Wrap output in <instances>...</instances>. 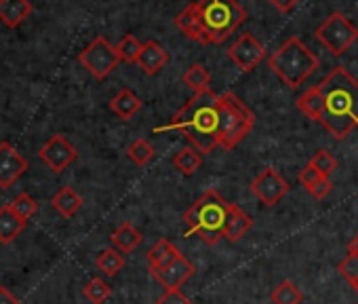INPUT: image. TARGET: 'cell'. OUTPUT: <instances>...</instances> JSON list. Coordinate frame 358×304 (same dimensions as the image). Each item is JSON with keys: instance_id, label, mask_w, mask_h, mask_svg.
<instances>
[{"instance_id": "6da1fadb", "label": "cell", "mask_w": 358, "mask_h": 304, "mask_svg": "<svg viewBox=\"0 0 358 304\" xmlns=\"http://www.w3.org/2000/svg\"><path fill=\"white\" fill-rule=\"evenodd\" d=\"M316 87L318 118L335 139L348 137L358 127V81L341 66L333 68Z\"/></svg>"}, {"instance_id": "7a4b0ae2", "label": "cell", "mask_w": 358, "mask_h": 304, "mask_svg": "<svg viewBox=\"0 0 358 304\" xmlns=\"http://www.w3.org/2000/svg\"><path fill=\"white\" fill-rule=\"evenodd\" d=\"M217 97L220 95L213 89L194 93L173 114V118L166 125L156 127L154 133L179 131L186 139H190V144L199 152L209 155V152H213V148H217Z\"/></svg>"}, {"instance_id": "3957f363", "label": "cell", "mask_w": 358, "mask_h": 304, "mask_svg": "<svg viewBox=\"0 0 358 304\" xmlns=\"http://www.w3.org/2000/svg\"><path fill=\"white\" fill-rule=\"evenodd\" d=\"M232 203H228L217 191H207L199 201L184 214L186 237H199L207 245H215L224 237V228L230 216Z\"/></svg>"}, {"instance_id": "277c9868", "label": "cell", "mask_w": 358, "mask_h": 304, "mask_svg": "<svg viewBox=\"0 0 358 304\" xmlns=\"http://www.w3.org/2000/svg\"><path fill=\"white\" fill-rule=\"evenodd\" d=\"M194 11L205 45H222L249 18L236 0H196Z\"/></svg>"}, {"instance_id": "5b68a950", "label": "cell", "mask_w": 358, "mask_h": 304, "mask_svg": "<svg viewBox=\"0 0 358 304\" xmlns=\"http://www.w3.org/2000/svg\"><path fill=\"white\" fill-rule=\"evenodd\" d=\"M268 66L289 89H297L310 74L316 72L320 60L297 36H291L270 55Z\"/></svg>"}, {"instance_id": "8992f818", "label": "cell", "mask_w": 358, "mask_h": 304, "mask_svg": "<svg viewBox=\"0 0 358 304\" xmlns=\"http://www.w3.org/2000/svg\"><path fill=\"white\" fill-rule=\"evenodd\" d=\"M217 146L224 150H234L251 133L255 114L232 91H226L217 97Z\"/></svg>"}, {"instance_id": "52a82bcc", "label": "cell", "mask_w": 358, "mask_h": 304, "mask_svg": "<svg viewBox=\"0 0 358 304\" xmlns=\"http://www.w3.org/2000/svg\"><path fill=\"white\" fill-rule=\"evenodd\" d=\"M316 39L331 55L341 57L358 41V28L343 13L335 11L316 28Z\"/></svg>"}, {"instance_id": "ba28073f", "label": "cell", "mask_w": 358, "mask_h": 304, "mask_svg": "<svg viewBox=\"0 0 358 304\" xmlns=\"http://www.w3.org/2000/svg\"><path fill=\"white\" fill-rule=\"evenodd\" d=\"M78 62L80 66L97 81H103L108 78L120 64L118 60V53L114 49V45L103 39V36H95L78 55Z\"/></svg>"}, {"instance_id": "9c48e42d", "label": "cell", "mask_w": 358, "mask_h": 304, "mask_svg": "<svg viewBox=\"0 0 358 304\" xmlns=\"http://www.w3.org/2000/svg\"><path fill=\"white\" fill-rule=\"evenodd\" d=\"M38 157L49 170H53L55 174H62L78 159V150L74 144H70L66 135L57 133L47 144H43V148L38 150Z\"/></svg>"}, {"instance_id": "30bf717a", "label": "cell", "mask_w": 358, "mask_h": 304, "mask_svg": "<svg viewBox=\"0 0 358 304\" xmlns=\"http://www.w3.org/2000/svg\"><path fill=\"white\" fill-rule=\"evenodd\" d=\"M291 191L289 182L274 170V167H266L253 182H251V193L266 205V207H274L276 203H280V199Z\"/></svg>"}, {"instance_id": "8fae6325", "label": "cell", "mask_w": 358, "mask_h": 304, "mask_svg": "<svg viewBox=\"0 0 358 304\" xmlns=\"http://www.w3.org/2000/svg\"><path fill=\"white\" fill-rule=\"evenodd\" d=\"M228 57L232 60L234 66H238L243 72L255 70L264 60H266V47L253 36V34H243L238 41H234L228 49Z\"/></svg>"}, {"instance_id": "7c38bea8", "label": "cell", "mask_w": 358, "mask_h": 304, "mask_svg": "<svg viewBox=\"0 0 358 304\" xmlns=\"http://www.w3.org/2000/svg\"><path fill=\"white\" fill-rule=\"evenodd\" d=\"M28 172V161L22 152L9 144H0V188H11Z\"/></svg>"}, {"instance_id": "4fadbf2b", "label": "cell", "mask_w": 358, "mask_h": 304, "mask_svg": "<svg viewBox=\"0 0 358 304\" xmlns=\"http://www.w3.org/2000/svg\"><path fill=\"white\" fill-rule=\"evenodd\" d=\"M196 272V266L182 254L173 264L160 268V270H152L150 275L164 287V289H177L182 287L192 275Z\"/></svg>"}, {"instance_id": "5bb4252c", "label": "cell", "mask_w": 358, "mask_h": 304, "mask_svg": "<svg viewBox=\"0 0 358 304\" xmlns=\"http://www.w3.org/2000/svg\"><path fill=\"white\" fill-rule=\"evenodd\" d=\"M166 62H169L166 51H164L156 41H148V43L141 45V51H139L135 64H137L145 74L154 76V74H158V72L164 68Z\"/></svg>"}, {"instance_id": "9a60e30c", "label": "cell", "mask_w": 358, "mask_h": 304, "mask_svg": "<svg viewBox=\"0 0 358 304\" xmlns=\"http://www.w3.org/2000/svg\"><path fill=\"white\" fill-rule=\"evenodd\" d=\"M32 15L30 0H0V22L7 28H17Z\"/></svg>"}, {"instance_id": "2e32d148", "label": "cell", "mask_w": 358, "mask_h": 304, "mask_svg": "<svg viewBox=\"0 0 358 304\" xmlns=\"http://www.w3.org/2000/svg\"><path fill=\"white\" fill-rule=\"evenodd\" d=\"M251 226H253L251 216L243 207L232 203L230 216H228V222H226V228H224V239H228L230 243H238L251 230Z\"/></svg>"}, {"instance_id": "e0dca14e", "label": "cell", "mask_w": 358, "mask_h": 304, "mask_svg": "<svg viewBox=\"0 0 358 304\" xmlns=\"http://www.w3.org/2000/svg\"><path fill=\"white\" fill-rule=\"evenodd\" d=\"M179 256H182V251H179L169 239H160V241H156L150 249H148V254H145V258H148V266H150V272L152 270H160V268H164V266H169V264H173Z\"/></svg>"}, {"instance_id": "ac0fdd59", "label": "cell", "mask_w": 358, "mask_h": 304, "mask_svg": "<svg viewBox=\"0 0 358 304\" xmlns=\"http://www.w3.org/2000/svg\"><path fill=\"white\" fill-rule=\"evenodd\" d=\"M143 102L131 91V89H120L112 102H110V110L120 118V120H131L139 110H141Z\"/></svg>"}, {"instance_id": "d6986e66", "label": "cell", "mask_w": 358, "mask_h": 304, "mask_svg": "<svg viewBox=\"0 0 358 304\" xmlns=\"http://www.w3.org/2000/svg\"><path fill=\"white\" fill-rule=\"evenodd\" d=\"M26 220L15 216L9 205L0 207V243L11 245L24 230H26Z\"/></svg>"}, {"instance_id": "ffe728a7", "label": "cell", "mask_w": 358, "mask_h": 304, "mask_svg": "<svg viewBox=\"0 0 358 304\" xmlns=\"http://www.w3.org/2000/svg\"><path fill=\"white\" fill-rule=\"evenodd\" d=\"M51 207L64 216V218H72L80 212L83 207V197L72 188V186H64L62 191H57L51 199Z\"/></svg>"}, {"instance_id": "44dd1931", "label": "cell", "mask_w": 358, "mask_h": 304, "mask_svg": "<svg viewBox=\"0 0 358 304\" xmlns=\"http://www.w3.org/2000/svg\"><path fill=\"white\" fill-rule=\"evenodd\" d=\"M141 233L131 224V222H122L112 235H110V241L114 245V249L122 251V254H129L133 251L139 243H141Z\"/></svg>"}, {"instance_id": "7402d4cb", "label": "cell", "mask_w": 358, "mask_h": 304, "mask_svg": "<svg viewBox=\"0 0 358 304\" xmlns=\"http://www.w3.org/2000/svg\"><path fill=\"white\" fill-rule=\"evenodd\" d=\"M201 163H203V157L199 155V150L192 148V146L182 148V150H179L177 155L173 157V165H175L179 172H182L184 176H194V174L199 172Z\"/></svg>"}, {"instance_id": "603a6c76", "label": "cell", "mask_w": 358, "mask_h": 304, "mask_svg": "<svg viewBox=\"0 0 358 304\" xmlns=\"http://www.w3.org/2000/svg\"><path fill=\"white\" fill-rule=\"evenodd\" d=\"M95 266L106 275V277H116L122 268H124V258L118 249L114 247H106L103 251H99Z\"/></svg>"}, {"instance_id": "cb8c5ba5", "label": "cell", "mask_w": 358, "mask_h": 304, "mask_svg": "<svg viewBox=\"0 0 358 304\" xmlns=\"http://www.w3.org/2000/svg\"><path fill=\"white\" fill-rule=\"evenodd\" d=\"M270 298H272V304H301L303 293H301V289L293 281L285 279V281H280L272 289V296Z\"/></svg>"}, {"instance_id": "d4e9b609", "label": "cell", "mask_w": 358, "mask_h": 304, "mask_svg": "<svg viewBox=\"0 0 358 304\" xmlns=\"http://www.w3.org/2000/svg\"><path fill=\"white\" fill-rule=\"evenodd\" d=\"M182 81H184V83L194 91V93H201V91L211 89V87H209V83H211V74H209V70H207L203 64H194V66H190V68L184 72Z\"/></svg>"}, {"instance_id": "484cf974", "label": "cell", "mask_w": 358, "mask_h": 304, "mask_svg": "<svg viewBox=\"0 0 358 304\" xmlns=\"http://www.w3.org/2000/svg\"><path fill=\"white\" fill-rule=\"evenodd\" d=\"M127 157H129L137 167H143V165H148V163L154 159V148H152V144H150L148 139L137 137L135 141L129 144V148H127Z\"/></svg>"}, {"instance_id": "4316f807", "label": "cell", "mask_w": 358, "mask_h": 304, "mask_svg": "<svg viewBox=\"0 0 358 304\" xmlns=\"http://www.w3.org/2000/svg\"><path fill=\"white\" fill-rule=\"evenodd\" d=\"M110 296H112L110 283H106V281L99 279V277L91 279V281L85 285V298H87L91 304H103Z\"/></svg>"}, {"instance_id": "83f0119b", "label": "cell", "mask_w": 358, "mask_h": 304, "mask_svg": "<svg viewBox=\"0 0 358 304\" xmlns=\"http://www.w3.org/2000/svg\"><path fill=\"white\" fill-rule=\"evenodd\" d=\"M141 45H143V43H139L133 34H127V36L120 39V43H118L114 49H116L120 62L133 64V62H137V55H139V51H141Z\"/></svg>"}, {"instance_id": "f1b7e54d", "label": "cell", "mask_w": 358, "mask_h": 304, "mask_svg": "<svg viewBox=\"0 0 358 304\" xmlns=\"http://www.w3.org/2000/svg\"><path fill=\"white\" fill-rule=\"evenodd\" d=\"M9 207H11V212L15 214V216H20L22 220H30V218H34L36 216V212H38V203L28 195V193H22V195H17L15 199H13V203H9Z\"/></svg>"}, {"instance_id": "f546056e", "label": "cell", "mask_w": 358, "mask_h": 304, "mask_svg": "<svg viewBox=\"0 0 358 304\" xmlns=\"http://www.w3.org/2000/svg\"><path fill=\"white\" fill-rule=\"evenodd\" d=\"M310 167H314L320 176H324V178H331V174L337 170V159L331 155L329 150H318L316 155L310 159V163H308Z\"/></svg>"}, {"instance_id": "4dcf8cb0", "label": "cell", "mask_w": 358, "mask_h": 304, "mask_svg": "<svg viewBox=\"0 0 358 304\" xmlns=\"http://www.w3.org/2000/svg\"><path fill=\"white\" fill-rule=\"evenodd\" d=\"M337 270H339V275H341L343 279L354 281V279L358 277V256L348 254V256L337 264Z\"/></svg>"}, {"instance_id": "1f68e13d", "label": "cell", "mask_w": 358, "mask_h": 304, "mask_svg": "<svg viewBox=\"0 0 358 304\" xmlns=\"http://www.w3.org/2000/svg\"><path fill=\"white\" fill-rule=\"evenodd\" d=\"M156 304H192L190 298L182 289H164V293L156 300Z\"/></svg>"}, {"instance_id": "d6a6232c", "label": "cell", "mask_w": 358, "mask_h": 304, "mask_svg": "<svg viewBox=\"0 0 358 304\" xmlns=\"http://www.w3.org/2000/svg\"><path fill=\"white\" fill-rule=\"evenodd\" d=\"M322 178H324V176H320V174H318L314 167H310V165H306V167L299 172V184L306 188V193H308L312 186H316Z\"/></svg>"}, {"instance_id": "836d02e7", "label": "cell", "mask_w": 358, "mask_h": 304, "mask_svg": "<svg viewBox=\"0 0 358 304\" xmlns=\"http://www.w3.org/2000/svg\"><path fill=\"white\" fill-rule=\"evenodd\" d=\"M331 191H333V182H331V178H322L316 186H312V188L308 191V195H310L312 199H316V201H322Z\"/></svg>"}, {"instance_id": "e575fe53", "label": "cell", "mask_w": 358, "mask_h": 304, "mask_svg": "<svg viewBox=\"0 0 358 304\" xmlns=\"http://www.w3.org/2000/svg\"><path fill=\"white\" fill-rule=\"evenodd\" d=\"M268 3L280 13H291L299 5V0H268Z\"/></svg>"}, {"instance_id": "d590c367", "label": "cell", "mask_w": 358, "mask_h": 304, "mask_svg": "<svg viewBox=\"0 0 358 304\" xmlns=\"http://www.w3.org/2000/svg\"><path fill=\"white\" fill-rule=\"evenodd\" d=\"M0 304H20V300H17V296L9 287L0 285Z\"/></svg>"}, {"instance_id": "8d00e7d4", "label": "cell", "mask_w": 358, "mask_h": 304, "mask_svg": "<svg viewBox=\"0 0 358 304\" xmlns=\"http://www.w3.org/2000/svg\"><path fill=\"white\" fill-rule=\"evenodd\" d=\"M348 254H354V256H358V235L348 243Z\"/></svg>"}, {"instance_id": "74e56055", "label": "cell", "mask_w": 358, "mask_h": 304, "mask_svg": "<svg viewBox=\"0 0 358 304\" xmlns=\"http://www.w3.org/2000/svg\"><path fill=\"white\" fill-rule=\"evenodd\" d=\"M350 285H352V287H354V289H356V291H358V277H356V279H354V281H350Z\"/></svg>"}]
</instances>
